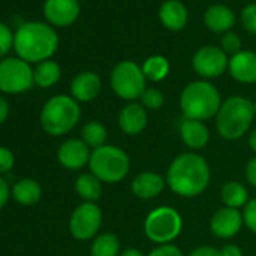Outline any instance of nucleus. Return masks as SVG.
<instances>
[{"label": "nucleus", "mask_w": 256, "mask_h": 256, "mask_svg": "<svg viewBox=\"0 0 256 256\" xmlns=\"http://www.w3.org/2000/svg\"><path fill=\"white\" fill-rule=\"evenodd\" d=\"M59 46L58 34L47 24L32 22L18 28L14 35V48L26 62H44L54 54Z\"/></svg>", "instance_id": "nucleus-2"}, {"label": "nucleus", "mask_w": 256, "mask_h": 256, "mask_svg": "<svg viewBox=\"0 0 256 256\" xmlns=\"http://www.w3.org/2000/svg\"><path fill=\"white\" fill-rule=\"evenodd\" d=\"M8 113H10L8 101L4 96H0V124L5 122V119L8 118Z\"/></svg>", "instance_id": "nucleus-40"}, {"label": "nucleus", "mask_w": 256, "mask_h": 256, "mask_svg": "<svg viewBox=\"0 0 256 256\" xmlns=\"http://www.w3.org/2000/svg\"><path fill=\"white\" fill-rule=\"evenodd\" d=\"M246 178L253 187H256V157L252 158L247 163V166H246Z\"/></svg>", "instance_id": "nucleus-37"}, {"label": "nucleus", "mask_w": 256, "mask_h": 256, "mask_svg": "<svg viewBox=\"0 0 256 256\" xmlns=\"http://www.w3.org/2000/svg\"><path fill=\"white\" fill-rule=\"evenodd\" d=\"M220 198H222V202L224 204V206L240 210L247 205L248 193H247V188L241 182L229 181L222 187Z\"/></svg>", "instance_id": "nucleus-22"}, {"label": "nucleus", "mask_w": 256, "mask_h": 256, "mask_svg": "<svg viewBox=\"0 0 256 256\" xmlns=\"http://www.w3.org/2000/svg\"><path fill=\"white\" fill-rule=\"evenodd\" d=\"M12 46H14V36L10 28L4 23H0V56H5Z\"/></svg>", "instance_id": "nucleus-33"}, {"label": "nucleus", "mask_w": 256, "mask_h": 256, "mask_svg": "<svg viewBox=\"0 0 256 256\" xmlns=\"http://www.w3.org/2000/svg\"><path fill=\"white\" fill-rule=\"evenodd\" d=\"M253 106H254V114H256V101L253 102Z\"/></svg>", "instance_id": "nucleus-43"}, {"label": "nucleus", "mask_w": 256, "mask_h": 256, "mask_svg": "<svg viewBox=\"0 0 256 256\" xmlns=\"http://www.w3.org/2000/svg\"><path fill=\"white\" fill-rule=\"evenodd\" d=\"M222 106L220 92L205 80L192 82L186 86L180 98V107L186 119L206 120L217 114Z\"/></svg>", "instance_id": "nucleus-4"}, {"label": "nucleus", "mask_w": 256, "mask_h": 256, "mask_svg": "<svg viewBox=\"0 0 256 256\" xmlns=\"http://www.w3.org/2000/svg\"><path fill=\"white\" fill-rule=\"evenodd\" d=\"M204 23L214 34H226L235 24V14L224 5H212L205 11Z\"/></svg>", "instance_id": "nucleus-21"}, {"label": "nucleus", "mask_w": 256, "mask_h": 256, "mask_svg": "<svg viewBox=\"0 0 256 256\" xmlns=\"http://www.w3.org/2000/svg\"><path fill=\"white\" fill-rule=\"evenodd\" d=\"M35 83L34 71L20 58H8L0 62V90L6 94H22Z\"/></svg>", "instance_id": "nucleus-9"}, {"label": "nucleus", "mask_w": 256, "mask_h": 256, "mask_svg": "<svg viewBox=\"0 0 256 256\" xmlns=\"http://www.w3.org/2000/svg\"><path fill=\"white\" fill-rule=\"evenodd\" d=\"M82 140L92 150H96V148H101L106 145V140H107V130L106 126L98 122V120H92V122H88L83 130H82Z\"/></svg>", "instance_id": "nucleus-28"}, {"label": "nucleus", "mask_w": 256, "mask_h": 256, "mask_svg": "<svg viewBox=\"0 0 256 256\" xmlns=\"http://www.w3.org/2000/svg\"><path fill=\"white\" fill-rule=\"evenodd\" d=\"M228 70L232 78L240 83H256V53L241 50L229 59Z\"/></svg>", "instance_id": "nucleus-16"}, {"label": "nucleus", "mask_w": 256, "mask_h": 256, "mask_svg": "<svg viewBox=\"0 0 256 256\" xmlns=\"http://www.w3.org/2000/svg\"><path fill=\"white\" fill-rule=\"evenodd\" d=\"M142 71L146 77V80L151 82H162L168 77L169 71H170V64L169 60L162 56V54H156L148 58L144 65H142Z\"/></svg>", "instance_id": "nucleus-26"}, {"label": "nucleus", "mask_w": 256, "mask_h": 256, "mask_svg": "<svg viewBox=\"0 0 256 256\" xmlns=\"http://www.w3.org/2000/svg\"><path fill=\"white\" fill-rule=\"evenodd\" d=\"M110 84L113 92L126 101H134L142 96L146 89V77L136 62L122 60L119 62L112 74H110Z\"/></svg>", "instance_id": "nucleus-7"}, {"label": "nucleus", "mask_w": 256, "mask_h": 256, "mask_svg": "<svg viewBox=\"0 0 256 256\" xmlns=\"http://www.w3.org/2000/svg\"><path fill=\"white\" fill-rule=\"evenodd\" d=\"M119 256H145V253L142 252V250H139V248H125V250H122V253L119 254Z\"/></svg>", "instance_id": "nucleus-41"}, {"label": "nucleus", "mask_w": 256, "mask_h": 256, "mask_svg": "<svg viewBox=\"0 0 256 256\" xmlns=\"http://www.w3.org/2000/svg\"><path fill=\"white\" fill-rule=\"evenodd\" d=\"M192 65L198 76L204 78H216L228 70L229 59L220 47L205 46L194 53Z\"/></svg>", "instance_id": "nucleus-11"}, {"label": "nucleus", "mask_w": 256, "mask_h": 256, "mask_svg": "<svg viewBox=\"0 0 256 256\" xmlns=\"http://www.w3.org/2000/svg\"><path fill=\"white\" fill-rule=\"evenodd\" d=\"M144 228L152 242L170 244L182 230V217L175 208L158 206L146 216Z\"/></svg>", "instance_id": "nucleus-8"}, {"label": "nucleus", "mask_w": 256, "mask_h": 256, "mask_svg": "<svg viewBox=\"0 0 256 256\" xmlns=\"http://www.w3.org/2000/svg\"><path fill=\"white\" fill-rule=\"evenodd\" d=\"M188 256H220V250L210 247V246H200L194 248Z\"/></svg>", "instance_id": "nucleus-36"}, {"label": "nucleus", "mask_w": 256, "mask_h": 256, "mask_svg": "<svg viewBox=\"0 0 256 256\" xmlns=\"http://www.w3.org/2000/svg\"><path fill=\"white\" fill-rule=\"evenodd\" d=\"M101 222L102 212L100 206H96L94 202H83L74 210L70 218V230L74 238L86 241L98 234Z\"/></svg>", "instance_id": "nucleus-10"}, {"label": "nucleus", "mask_w": 256, "mask_h": 256, "mask_svg": "<svg viewBox=\"0 0 256 256\" xmlns=\"http://www.w3.org/2000/svg\"><path fill=\"white\" fill-rule=\"evenodd\" d=\"M76 192L86 202H95L101 198V181L94 174H82L76 181Z\"/></svg>", "instance_id": "nucleus-24"}, {"label": "nucleus", "mask_w": 256, "mask_h": 256, "mask_svg": "<svg viewBox=\"0 0 256 256\" xmlns=\"http://www.w3.org/2000/svg\"><path fill=\"white\" fill-rule=\"evenodd\" d=\"M139 100H140V104L146 110H158L163 106V102H164L163 94L158 89H156V88H146Z\"/></svg>", "instance_id": "nucleus-29"}, {"label": "nucleus", "mask_w": 256, "mask_h": 256, "mask_svg": "<svg viewBox=\"0 0 256 256\" xmlns=\"http://www.w3.org/2000/svg\"><path fill=\"white\" fill-rule=\"evenodd\" d=\"M242 223L244 220H242V214L240 212V210L223 206L217 210L214 216L211 217L210 228H211V232L217 238L228 240V238L235 236L240 232Z\"/></svg>", "instance_id": "nucleus-12"}, {"label": "nucleus", "mask_w": 256, "mask_h": 256, "mask_svg": "<svg viewBox=\"0 0 256 256\" xmlns=\"http://www.w3.org/2000/svg\"><path fill=\"white\" fill-rule=\"evenodd\" d=\"M180 134L186 146L190 150H202L210 140V130L202 120L184 119L180 126Z\"/></svg>", "instance_id": "nucleus-19"}, {"label": "nucleus", "mask_w": 256, "mask_h": 256, "mask_svg": "<svg viewBox=\"0 0 256 256\" xmlns=\"http://www.w3.org/2000/svg\"><path fill=\"white\" fill-rule=\"evenodd\" d=\"M166 186V178L156 172H144L139 174L132 182V192L139 199H154L157 198Z\"/></svg>", "instance_id": "nucleus-17"}, {"label": "nucleus", "mask_w": 256, "mask_h": 256, "mask_svg": "<svg viewBox=\"0 0 256 256\" xmlns=\"http://www.w3.org/2000/svg\"><path fill=\"white\" fill-rule=\"evenodd\" d=\"M90 154L92 152L89 151V146L83 140L70 139L60 145L58 151V160L64 168L77 170L89 163Z\"/></svg>", "instance_id": "nucleus-14"}, {"label": "nucleus", "mask_w": 256, "mask_h": 256, "mask_svg": "<svg viewBox=\"0 0 256 256\" xmlns=\"http://www.w3.org/2000/svg\"><path fill=\"white\" fill-rule=\"evenodd\" d=\"M120 242L114 234L106 232L98 235L90 246V256H119Z\"/></svg>", "instance_id": "nucleus-25"}, {"label": "nucleus", "mask_w": 256, "mask_h": 256, "mask_svg": "<svg viewBox=\"0 0 256 256\" xmlns=\"http://www.w3.org/2000/svg\"><path fill=\"white\" fill-rule=\"evenodd\" d=\"M158 18L166 29L178 32L186 28L188 14L180 0H166L158 11Z\"/></svg>", "instance_id": "nucleus-20"}, {"label": "nucleus", "mask_w": 256, "mask_h": 256, "mask_svg": "<svg viewBox=\"0 0 256 256\" xmlns=\"http://www.w3.org/2000/svg\"><path fill=\"white\" fill-rule=\"evenodd\" d=\"M119 128L128 136H138L140 134L148 124V114L146 108L140 102H130L126 104L118 118Z\"/></svg>", "instance_id": "nucleus-15"}, {"label": "nucleus", "mask_w": 256, "mask_h": 256, "mask_svg": "<svg viewBox=\"0 0 256 256\" xmlns=\"http://www.w3.org/2000/svg\"><path fill=\"white\" fill-rule=\"evenodd\" d=\"M211 170L206 160L194 152L180 154L169 166L166 184L182 198H196L204 193L210 184Z\"/></svg>", "instance_id": "nucleus-1"}, {"label": "nucleus", "mask_w": 256, "mask_h": 256, "mask_svg": "<svg viewBox=\"0 0 256 256\" xmlns=\"http://www.w3.org/2000/svg\"><path fill=\"white\" fill-rule=\"evenodd\" d=\"M89 168L101 182L116 184L130 172V158L120 148L104 145L92 151Z\"/></svg>", "instance_id": "nucleus-6"}, {"label": "nucleus", "mask_w": 256, "mask_h": 256, "mask_svg": "<svg viewBox=\"0 0 256 256\" xmlns=\"http://www.w3.org/2000/svg\"><path fill=\"white\" fill-rule=\"evenodd\" d=\"M14 166V156L10 150L0 146V175L6 174Z\"/></svg>", "instance_id": "nucleus-35"}, {"label": "nucleus", "mask_w": 256, "mask_h": 256, "mask_svg": "<svg viewBox=\"0 0 256 256\" xmlns=\"http://www.w3.org/2000/svg\"><path fill=\"white\" fill-rule=\"evenodd\" d=\"M241 24L248 32L256 35V4H250L241 11Z\"/></svg>", "instance_id": "nucleus-30"}, {"label": "nucleus", "mask_w": 256, "mask_h": 256, "mask_svg": "<svg viewBox=\"0 0 256 256\" xmlns=\"http://www.w3.org/2000/svg\"><path fill=\"white\" fill-rule=\"evenodd\" d=\"M101 90V78L90 71L80 72L71 83V94L76 101L88 102L98 96Z\"/></svg>", "instance_id": "nucleus-18"}, {"label": "nucleus", "mask_w": 256, "mask_h": 256, "mask_svg": "<svg viewBox=\"0 0 256 256\" xmlns=\"http://www.w3.org/2000/svg\"><path fill=\"white\" fill-rule=\"evenodd\" d=\"M220 256H242V250L235 244H226L220 248Z\"/></svg>", "instance_id": "nucleus-39"}, {"label": "nucleus", "mask_w": 256, "mask_h": 256, "mask_svg": "<svg viewBox=\"0 0 256 256\" xmlns=\"http://www.w3.org/2000/svg\"><path fill=\"white\" fill-rule=\"evenodd\" d=\"M148 256H182V252L174 244H162L151 250Z\"/></svg>", "instance_id": "nucleus-34"}, {"label": "nucleus", "mask_w": 256, "mask_h": 256, "mask_svg": "<svg viewBox=\"0 0 256 256\" xmlns=\"http://www.w3.org/2000/svg\"><path fill=\"white\" fill-rule=\"evenodd\" d=\"M60 78V66L53 60L41 62L34 71V80L41 88H50Z\"/></svg>", "instance_id": "nucleus-27"}, {"label": "nucleus", "mask_w": 256, "mask_h": 256, "mask_svg": "<svg viewBox=\"0 0 256 256\" xmlns=\"http://www.w3.org/2000/svg\"><path fill=\"white\" fill-rule=\"evenodd\" d=\"M10 194H11V192H10L8 182L2 176H0V208H4L6 205V202L10 199Z\"/></svg>", "instance_id": "nucleus-38"}, {"label": "nucleus", "mask_w": 256, "mask_h": 256, "mask_svg": "<svg viewBox=\"0 0 256 256\" xmlns=\"http://www.w3.org/2000/svg\"><path fill=\"white\" fill-rule=\"evenodd\" d=\"M42 190L41 186L35 180H22L12 188L14 199L22 205H34L41 199Z\"/></svg>", "instance_id": "nucleus-23"}, {"label": "nucleus", "mask_w": 256, "mask_h": 256, "mask_svg": "<svg viewBox=\"0 0 256 256\" xmlns=\"http://www.w3.org/2000/svg\"><path fill=\"white\" fill-rule=\"evenodd\" d=\"M248 146H250V150L256 154V130L250 133V138H248Z\"/></svg>", "instance_id": "nucleus-42"}, {"label": "nucleus", "mask_w": 256, "mask_h": 256, "mask_svg": "<svg viewBox=\"0 0 256 256\" xmlns=\"http://www.w3.org/2000/svg\"><path fill=\"white\" fill-rule=\"evenodd\" d=\"M253 116V102L248 98L235 95L222 102L216 114V128L223 139L236 140L248 132Z\"/></svg>", "instance_id": "nucleus-3"}, {"label": "nucleus", "mask_w": 256, "mask_h": 256, "mask_svg": "<svg viewBox=\"0 0 256 256\" xmlns=\"http://www.w3.org/2000/svg\"><path fill=\"white\" fill-rule=\"evenodd\" d=\"M80 119V107L72 96L56 95L50 98L41 112V125L50 136H62L71 132Z\"/></svg>", "instance_id": "nucleus-5"}, {"label": "nucleus", "mask_w": 256, "mask_h": 256, "mask_svg": "<svg viewBox=\"0 0 256 256\" xmlns=\"http://www.w3.org/2000/svg\"><path fill=\"white\" fill-rule=\"evenodd\" d=\"M80 14L78 0H46L44 16L46 18L59 28L72 24Z\"/></svg>", "instance_id": "nucleus-13"}, {"label": "nucleus", "mask_w": 256, "mask_h": 256, "mask_svg": "<svg viewBox=\"0 0 256 256\" xmlns=\"http://www.w3.org/2000/svg\"><path fill=\"white\" fill-rule=\"evenodd\" d=\"M242 220L244 224L253 232L256 234V199L248 200L247 205L242 210Z\"/></svg>", "instance_id": "nucleus-32"}, {"label": "nucleus", "mask_w": 256, "mask_h": 256, "mask_svg": "<svg viewBox=\"0 0 256 256\" xmlns=\"http://www.w3.org/2000/svg\"><path fill=\"white\" fill-rule=\"evenodd\" d=\"M226 54H236L241 52V41L240 36L234 32H226L222 38V47H220Z\"/></svg>", "instance_id": "nucleus-31"}]
</instances>
